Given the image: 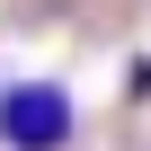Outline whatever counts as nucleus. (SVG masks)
Segmentation results:
<instances>
[{"instance_id":"f257e3e1","label":"nucleus","mask_w":151,"mask_h":151,"mask_svg":"<svg viewBox=\"0 0 151 151\" xmlns=\"http://www.w3.org/2000/svg\"><path fill=\"white\" fill-rule=\"evenodd\" d=\"M0 142L9 151H62L71 142V89L62 80H0Z\"/></svg>"},{"instance_id":"f03ea898","label":"nucleus","mask_w":151,"mask_h":151,"mask_svg":"<svg viewBox=\"0 0 151 151\" xmlns=\"http://www.w3.org/2000/svg\"><path fill=\"white\" fill-rule=\"evenodd\" d=\"M124 98H151V53H133V62H124Z\"/></svg>"}]
</instances>
